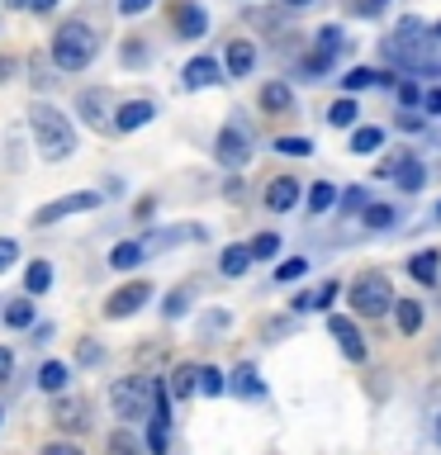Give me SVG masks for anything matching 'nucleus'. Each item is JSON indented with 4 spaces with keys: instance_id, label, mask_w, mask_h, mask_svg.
Wrapping results in <instances>:
<instances>
[{
    "instance_id": "nucleus-1",
    "label": "nucleus",
    "mask_w": 441,
    "mask_h": 455,
    "mask_svg": "<svg viewBox=\"0 0 441 455\" xmlns=\"http://www.w3.org/2000/svg\"><path fill=\"white\" fill-rule=\"evenodd\" d=\"M28 133H34L38 152L48 156V162H67V156L76 152V128H71L67 114L52 109V105H28Z\"/></svg>"
},
{
    "instance_id": "nucleus-2",
    "label": "nucleus",
    "mask_w": 441,
    "mask_h": 455,
    "mask_svg": "<svg viewBox=\"0 0 441 455\" xmlns=\"http://www.w3.org/2000/svg\"><path fill=\"white\" fill-rule=\"evenodd\" d=\"M95 52H100V38H95V28L81 24V20H71L52 34V62L62 71H85L95 62Z\"/></svg>"
},
{
    "instance_id": "nucleus-3",
    "label": "nucleus",
    "mask_w": 441,
    "mask_h": 455,
    "mask_svg": "<svg viewBox=\"0 0 441 455\" xmlns=\"http://www.w3.org/2000/svg\"><path fill=\"white\" fill-rule=\"evenodd\" d=\"M109 408L114 418L124 422H152V408H156V379H142V375H128V379H114L109 384Z\"/></svg>"
},
{
    "instance_id": "nucleus-4",
    "label": "nucleus",
    "mask_w": 441,
    "mask_h": 455,
    "mask_svg": "<svg viewBox=\"0 0 441 455\" xmlns=\"http://www.w3.org/2000/svg\"><path fill=\"white\" fill-rule=\"evenodd\" d=\"M351 308L361 313V318H384L398 299H394V284H389V275H380V270H365L361 280H351Z\"/></svg>"
},
{
    "instance_id": "nucleus-5",
    "label": "nucleus",
    "mask_w": 441,
    "mask_h": 455,
    "mask_svg": "<svg viewBox=\"0 0 441 455\" xmlns=\"http://www.w3.org/2000/svg\"><path fill=\"white\" fill-rule=\"evenodd\" d=\"M213 156H219V166L242 171V166L252 162V128L242 124V119L223 124V128H219V142H213Z\"/></svg>"
},
{
    "instance_id": "nucleus-6",
    "label": "nucleus",
    "mask_w": 441,
    "mask_h": 455,
    "mask_svg": "<svg viewBox=\"0 0 441 455\" xmlns=\"http://www.w3.org/2000/svg\"><path fill=\"white\" fill-rule=\"evenodd\" d=\"M427 38H432V28H427L418 14H404V20L394 24V38L384 43V57H394V62H408V57L422 52Z\"/></svg>"
},
{
    "instance_id": "nucleus-7",
    "label": "nucleus",
    "mask_w": 441,
    "mask_h": 455,
    "mask_svg": "<svg viewBox=\"0 0 441 455\" xmlns=\"http://www.w3.org/2000/svg\"><path fill=\"white\" fill-rule=\"evenodd\" d=\"M100 190H76V195H62V199H52V204H43L38 213H34V223L38 228H52V223H62V219H71V213H91V209H100Z\"/></svg>"
},
{
    "instance_id": "nucleus-8",
    "label": "nucleus",
    "mask_w": 441,
    "mask_h": 455,
    "mask_svg": "<svg viewBox=\"0 0 441 455\" xmlns=\"http://www.w3.org/2000/svg\"><path fill=\"white\" fill-rule=\"evenodd\" d=\"M152 299V284L148 280H128L124 290H114L105 299V318H133V313Z\"/></svg>"
},
{
    "instance_id": "nucleus-9",
    "label": "nucleus",
    "mask_w": 441,
    "mask_h": 455,
    "mask_svg": "<svg viewBox=\"0 0 441 455\" xmlns=\"http://www.w3.org/2000/svg\"><path fill=\"white\" fill-rule=\"evenodd\" d=\"M327 332L337 337V347H341V355H347V361H365V337L356 332V323H351V318L333 313V318H327Z\"/></svg>"
},
{
    "instance_id": "nucleus-10",
    "label": "nucleus",
    "mask_w": 441,
    "mask_h": 455,
    "mask_svg": "<svg viewBox=\"0 0 441 455\" xmlns=\"http://www.w3.org/2000/svg\"><path fill=\"white\" fill-rule=\"evenodd\" d=\"M52 422L62 427V432H81V427L91 422V403H85V398H76V394L57 398V403H52Z\"/></svg>"
},
{
    "instance_id": "nucleus-11",
    "label": "nucleus",
    "mask_w": 441,
    "mask_h": 455,
    "mask_svg": "<svg viewBox=\"0 0 441 455\" xmlns=\"http://www.w3.org/2000/svg\"><path fill=\"white\" fill-rule=\"evenodd\" d=\"M185 91H204V85H219L223 81V67L213 62V57H195V62H185Z\"/></svg>"
},
{
    "instance_id": "nucleus-12",
    "label": "nucleus",
    "mask_w": 441,
    "mask_h": 455,
    "mask_svg": "<svg viewBox=\"0 0 441 455\" xmlns=\"http://www.w3.org/2000/svg\"><path fill=\"white\" fill-rule=\"evenodd\" d=\"M152 114H156L152 100H128V105L114 109V128H119V133H133V128L152 124Z\"/></svg>"
},
{
    "instance_id": "nucleus-13",
    "label": "nucleus",
    "mask_w": 441,
    "mask_h": 455,
    "mask_svg": "<svg viewBox=\"0 0 441 455\" xmlns=\"http://www.w3.org/2000/svg\"><path fill=\"white\" fill-rule=\"evenodd\" d=\"M76 109H81V119L91 124V128H100V133H105V124L114 128V119H109V95H105V91H85V95L76 100Z\"/></svg>"
},
{
    "instance_id": "nucleus-14",
    "label": "nucleus",
    "mask_w": 441,
    "mask_h": 455,
    "mask_svg": "<svg viewBox=\"0 0 441 455\" xmlns=\"http://www.w3.org/2000/svg\"><path fill=\"white\" fill-rule=\"evenodd\" d=\"M299 204V180L294 176H276L266 185V209L270 213H285V209H294Z\"/></svg>"
},
{
    "instance_id": "nucleus-15",
    "label": "nucleus",
    "mask_w": 441,
    "mask_h": 455,
    "mask_svg": "<svg viewBox=\"0 0 441 455\" xmlns=\"http://www.w3.org/2000/svg\"><path fill=\"white\" fill-rule=\"evenodd\" d=\"M176 28H180V38H204V28H209L204 5H195V0H180V5H176Z\"/></svg>"
},
{
    "instance_id": "nucleus-16",
    "label": "nucleus",
    "mask_w": 441,
    "mask_h": 455,
    "mask_svg": "<svg viewBox=\"0 0 441 455\" xmlns=\"http://www.w3.org/2000/svg\"><path fill=\"white\" fill-rule=\"evenodd\" d=\"M223 67H228V76H247V71L256 67V48H252V38H233V43H228Z\"/></svg>"
},
{
    "instance_id": "nucleus-17",
    "label": "nucleus",
    "mask_w": 441,
    "mask_h": 455,
    "mask_svg": "<svg viewBox=\"0 0 441 455\" xmlns=\"http://www.w3.org/2000/svg\"><path fill=\"white\" fill-rule=\"evenodd\" d=\"M261 109L266 114H290L294 109V91L285 81H266L261 85Z\"/></svg>"
},
{
    "instance_id": "nucleus-18",
    "label": "nucleus",
    "mask_w": 441,
    "mask_h": 455,
    "mask_svg": "<svg viewBox=\"0 0 441 455\" xmlns=\"http://www.w3.org/2000/svg\"><path fill=\"white\" fill-rule=\"evenodd\" d=\"M304 199H309V213H313V219H318V213H327V209H333L337 199H341V190H337L333 180H313Z\"/></svg>"
},
{
    "instance_id": "nucleus-19",
    "label": "nucleus",
    "mask_w": 441,
    "mask_h": 455,
    "mask_svg": "<svg viewBox=\"0 0 441 455\" xmlns=\"http://www.w3.org/2000/svg\"><path fill=\"white\" fill-rule=\"evenodd\" d=\"M252 261H256L252 247H237V242H233V247H223V256H219V270H223L228 280H237V275H247Z\"/></svg>"
},
{
    "instance_id": "nucleus-20",
    "label": "nucleus",
    "mask_w": 441,
    "mask_h": 455,
    "mask_svg": "<svg viewBox=\"0 0 441 455\" xmlns=\"http://www.w3.org/2000/svg\"><path fill=\"white\" fill-rule=\"evenodd\" d=\"M233 394H242V398H266V384H261V375H256V365H237V370H233Z\"/></svg>"
},
{
    "instance_id": "nucleus-21",
    "label": "nucleus",
    "mask_w": 441,
    "mask_h": 455,
    "mask_svg": "<svg viewBox=\"0 0 441 455\" xmlns=\"http://www.w3.org/2000/svg\"><path fill=\"white\" fill-rule=\"evenodd\" d=\"M337 290H341L337 280H323V284H318V290H313V294H299V299H294V308H299V313L327 308V304H333V299H337Z\"/></svg>"
},
{
    "instance_id": "nucleus-22",
    "label": "nucleus",
    "mask_w": 441,
    "mask_h": 455,
    "mask_svg": "<svg viewBox=\"0 0 441 455\" xmlns=\"http://www.w3.org/2000/svg\"><path fill=\"white\" fill-rule=\"evenodd\" d=\"M437 266H441V256L427 247V251H418V256L408 261V275L418 280V284H437Z\"/></svg>"
},
{
    "instance_id": "nucleus-23",
    "label": "nucleus",
    "mask_w": 441,
    "mask_h": 455,
    "mask_svg": "<svg viewBox=\"0 0 441 455\" xmlns=\"http://www.w3.org/2000/svg\"><path fill=\"white\" fill-rule=\"evenodd\" d=\"M394 318H398V332L413 337V332L422 327V304H418V299H398V304H394Z\"/></svg>"
},
{
    "instance_id": "nucleus-24",
    "label": "nucleus",
    "mask_w": 441,
    "mask_h": 455,
    "mask_svg": "<svg viewBox=\"0 0 441 455\" xmlns=\"http://www.w3.org/2000/svg\"><path fill=\"white\" fill-rule=\"evenodd\" d=\"M52 290V266L48 261H28L24 270V294H48Z\"/></svg>"
},
{
    "instance_id": "nucleus-25",
    "label": "nucleus",
    "mask_w": 441,
    "mask_h": 455,
    "mask_svg": "<svg viewBox=\"0 0 441 455\" xmlns=\"http://www.w3.org/2000/svg\"><path fill=\"white\" fill-rule=\"evenodd\" d=\"M380 148H384V128L365 124V128H356V133H351V152L356 156H370V152H380Z\"/></svg>"
},
{
    "instance_id": "nucleus-26",
    "label": "nucleus",
    "mask_w": 441,
    "mask_h": 455,
    "mask_svg": "<svg viewBox=\"0 0 441 455\" xmlns=\"http://www.w3.org/2000/svg\"><path fill=\"white\" fill-rule=\"evenodd\" d=\"M67 379H71V370H67L62 361H48V365L38 370V384H43L48 394H62V389H67Z\"/></svg>"
},
{
    "instance_id": "nucleus-27",
    "label": "nucleus",
    "mask_w": 441,
    "mask_h": 455,
    "mask_svg": "<svg viewBox=\"0 0 441 455\" xmlns=\"http://www.w3.org/2000/svg\"><path fill=\"white\" fill-rule=\"evenodd\" d=\"M142 256H148V251H142V242H119V247L109 251V266L114 270H133Z\"/></svg>"
},
{
    "instance_id": "nucleus-28",
    "label": "nucleus",
    "mask_w": 441,
    "mask_h": 455,
    "mask_svg": "<svg viewBox=\"0 0 441 455\" xmlns=\"http://www.w3.org/2000/svg\"><path fill=\"white\" fill-rule=\"evenodd\" d=\"M171 394H176V398L199 394V365H180L176 375H171Z\"/></svg>"
},
{
    "instance_id": "nucleus-29",
    "label": "nucleus",
    "mask_w": 441,
    "mask_h": 455,
    "mask_svg": "<svg viewBox=\"0 0 441 455\" xmlns=\"http://www.w3.org/2000/svg\"><path fill=\"white\" fill-rule=\"evenodd\" d=\"M398 190H404V195H418L422 190V180H427V171H422V162H418V156H413V162L404 166V171H398Z\"/></svg>"
},
{
    "instance_id": "nucleus-30",
    "label": "nucleus",
    "mask_w": 441,
    "mask_h": 455,
    "mask_svg": "<svg viewBox=\"0 0 441 455\" xmlns=\"http://www.w3.org/2000/svg\"><path fill=\"white\" fill-rule=\"evenodd\" d=\"M223 389H228L223 370H213V365H199V394H204V398H219Z\"/></svg>"
},
{
    "instance_id": "nucleus-31",
    "label": "nucleus",
    "mask_w": 441,
    "mask_h": 455,
    "mask_svg": "<svg viewBox=\"0 0 441 455\" xmlns=\"http://www.w3.org/2000/svg\"><path fill=\"white\" fill-rule=\"evenodd\" d=\"M337 204H341V213H347V219H351V213H365V209H370V195H365V185H351V190H341V199H337Z\"/></svg>"
},
{
    "instance_id": "nucleus-32",
    "label": "nucleus",
    "mask_w": 441,
    "mask_h": 455,
    "mask_svg": "<svg viewBox=\"0 0 441 455\" xmlns=\"http://www.w3.org/2000/svg\"><path fill=\"white\" fill-rule=\"evenodd\" d=\"M394 219H398V213H394V209H389V204H370V209H365V213H361V223H365V228H370V233H380V228H389V223H394Z\"/></svg>"
},
{
    "instance_id": "nucleus-33",
    "label": "nucleus",
    "mask_w": 441,
    "mask_h": 455,
    "mask_svg": "<svg viewBox=\"0 0 441 455\" xmlns=\"http://www.w3.org/2000/svg\"><path fill=\"white\" fill-rule=\"evenodd\" d=\"M356 114H361V109H356V100H337V105L327 109V124H333V128H351Z\"/></svg>"
},
{
    "instance_id": "nucleus-34",
    "label": "nucleus",
    "mask_w": 441,
    "mask_h": 455,
    "mask_svg": "<svg viewBox=\"0 0 441 455\" xmlns=\"http://www.w3.org/2000/svg\"><path fill=\"white\" fill-rule=\"evenodd\" d=\"M105 451H109V455H142V446H138L133 432H114V436L105 441Z\"/></svg>"
},
{
    "instance_id": "nucleus-35",
    "label": "nucleus",
    "mask_w": 441,
    "mask_h": 455,
    "mask_svg": "<svg viewBox=\"0 0 441 455\" xmlns=\"http://www.w3.org/2000/svg\"><path fill=\"white\" fill-rule=\"evenodd\" d=\"M375 76L380 71H370V67H351L347 76H341V85H347V95H356V91H365V85H375Z\"/></svg>"
},
{
    "instance_id": "nucleus-36",
    "label": "nucleus",
    "mask_w": 441,
    "mask_h": 455,
    "mask_svg": "<svg viewBox=\"0 0 441 455\" xmlns=\"http://www.w3.org/2000/svg\"><path fill=\"white\" fill-rule=\"evenodd\" d=\"M341 43H347V38H341V28H337V24H323V28H318V38H313V48H323V52H333V57H337V52H341Z\"/></svg>"
},
{
    "instance_id": "nucleus-37",
    "label": "nucleus",
    "mask_w": 441,
    "mask_h": 455,
    "mask_svg": "<svg viewBox=\"0 0 441 455\" xmlns=\"http://www.w3.org/2000/svg\"><path fill=\"white\" fill-rule=\"evenodd\" d=\"M276 251H280V233H256L252 237V256H256V261H270Z\"/></svg>"
},
{
    "instance_id": "nucleus-38",
    "label": "nucleus",
    "mask_w": 441,
    "mask_h": 455,
    "mask_svg": "<svg viewBox=\"0 0 441 455\" xmlns=\"http://www.w3.org/2000/svg\"><path fill=\"white\" fill-rule=\"evenodd\" d=\"M304 270H309V261H304V256H285V261L276 266V280H280V284H290V280H299V275H304Z\"/></svg>"
},
{
    "instance_id": "nucleus-39",
    "label": "nucleus",
    "mask_w": 441,
    "mask_h": 455,
    "mask_svg": "<svg viewBox=\"0 0 441 455\" xmlns=\"http://www.w3.org/2000/svg\"><path fill=\"white\" fill-rule=\"evenodd\" d=\"M276 152H280V156H309L313 142H309V138H276Z\"/></svg>"
},
{
    "instance_id": "nucleus-40",
    "label": "nucleus",
    "mask_w": 441,
    "mask_h": 455,
    "mask_svg": "<svg viewBox=\"0 0 441 455\" xmlns=\"http://www.w3.org/2000/svg\"><path fill=\"white\" fill-rule=\"evenodd\" d=\"M185 308H190V290H171V294H166V304H162L166 318H180Z\"/></svg>"
},
{
    "instance_id": "nucleus-41",
    "label": "nucleus",
    "mask_w": 441,
    "mask_h": 455,
    "mask_svg": "<svg viewBox=\"0 0 441 455\" xmlns=\"http://www.w3.org/2000/svg\"><path fill=\"white\" fill-rule=\"evenodd\" d=\"M5 323L10 327H28V323H34V304H28V299H24V304H10L5 308Z\"/></svg>"
},
{
    "instance_id": "nucleus-42",
    "label": "nucleus",
    "mask_w": 441,
    "mask_h": 455,
    "mask_svg": "<svg viewBox=\"0 0 441 455\" xmlns=\"http://www.w3.org/2000/svg\"><path fill=\"white\" fill-rule=\"evenodd\" d=\"M408 162H413V152H394V156H384V162L375 166V176H398Z\"/></svg>"
},
{
    "instance_id": "nucleus-43",
    "label": "nucleus",
    "mask_w": 441,
    "mask_h": 455,
    "mask_svg": "<svg viewBox=\"0 0 441 455\" xmlns=\"http://www.w3.org/2000/svg\"><path fill=\"white\" fill-rule=\"evenodd\" d=\"M166 432H171L166 422H152V427H148V451H152V455H166Z\"/></svg>"
},
{
    "instance_id": "nucleus-44",
    "label": "nucleus",
    "mask_w": 441,
    "mask_h": 455,
    "mask_svg": "<svg viewBox=\"0 0 441 455\" xmlns=\"http://www.w3.org/2000/svg\"><path fill=\"white\" fill-rule=\"evenodd\" d=\"M14 261H20V242H14V237H0V275H5Z\"/></svg>"
},
{
    "instance_id": "nucleus-45",
    "label": "nucleus",
    "mask_w": 441,
    "mask_h": 455,
    "mask_svg": "<svg viewBox=\"0 0 441 455\" xmlns=\"http://www.w3.org/2000/svg\"><path fill=\"white\" fill-rule=\"evenodd\" d=\"M418 100H422V85H418V81H398V105L413 109Z\"/></svg>"
},
{
    "instance_id": "nucleus-46",
    "label": "nucleus",
    "mask_w": 441,
    "mask_h": 455,
    "mask_svg": "<svg viewBox=\"0 0 441 455\" xmlns=\"http://www.w3.org/2000/svg\"><path fill=\"white\" fill-rule=\"evenodd\" d=\"M398 128H404V133H422L427 119H422V114H413V109H404V114H398Z\"/></svg>"
},
{
    "instance_id": "nucleus-47",
    "label": "nucleus",
    "mask_w": 441,
    "mask_h": 455,
    "mask_svg": "<svg viewBox=\"0 0 441 455\" xmlns=\"http://www.w3.org/2000/svg\"><path fill=\"white\" fill-rule=\"evenodd\" d=\"M124 62H128V67L148 62V48H138V43H128V48H124Z\"/></svg>"
},
{
    "instance_id": "nucleus-48",
    "label": "nucleus",
    "mask_w": 441,
    "mask_h": 455,
    "mask_svg": "<svg viewBox=\"0 0 441 455\" xmlns=\"http://www.w3.org/2000/svg\"><path fill=\"white\" fill-rule=\"evenodd\" d=\"M10 375H14V355L0 347V384H10Z\"/></svg>"
},
{
    "instance_id": "nucleus-49",
    "label": "nucleus",
    "mask_w": 441,
    "mask_h": 455,
    "mask_svg": "<svg viewBox=\"0 0 441 455\" xmlns=\"http://www.w3.org/2000/svg\"><path fill=\"white\" fill-rule=\"evenodd\" d=\"M81 365H100V347H95V341H81Z\"/></svg>"
},
{
    "instance_id": "nucleus-50",
    "label": "nucleus",
    "mask_w": 441,
    "mask_h": 455,
    "mask_svg": "<svg viewBox=\"0 0 441 455\" xmlns=\"http://www.w3.org/2000/svg\"><path fill=\"white\" fill-rule=\"evenodd\" d=\"M152 10V0H119V14H142Z\"/></svg>"
},
{
    "instance_id": "nucleus-51",
    "label": "nucleus",
    "mask_w": 441,
    "mask_h": 455,
    "mask_svg": "<svg viewBox=\"0 0 441 455\" xmlns=\"http://www.w3.org/2000/svg\"><path fill=\"white\" fill-rule=\"evenodd\" d=\"M43 455H81L71 441H52V446H43Z\"/></svg>"
},
{
    "instance_id": "nucleus-52",
    "label": "nucleus",
    "mask_w": 441,
    "mask_h": 455,
    "mask_svg": "<svg viewBox=\"0 0 441 455\" xmlns=\"http://www.w3.org/2000/svg\"><path fill=\"white\" fill-rule=\"evenodd\" d=\"M441 114V91H427V119H437Z\"/></svg>"
},
{
    "instance_id": "nucleus-53",
    "label": "nucleus",
    "mask_w": 441,
    "mask_h": 455,
    "mask_svg": "<svg viewBox=\"0 0 441 455\" xmlns=\"http://www.w3.org/2000/svg\"><path fill=\"white\" fill-rule=\"evenodd\" d=\"M52 5H57V0H34V10H38V14H48Z\"/></svg>"
},
{
    "instance_id": "nucleus-54",
    "label": "nucleus",
    "mask_w": 441,
    "mask_h": 455,
    "mask_svg": "<svg viewBox=\"0 0 441 455\" xmlns=\"http://www.w3.org/2000/svg\"><path fill=\"white\" fill-rule=\"evenodd\" d=\"M5 5H14V10H28V5H34V0H5Z\"/></svg>"
},
{
    "instance_id": "nucleus-55",
    "label": "nucleus",
    "mask_w": 441,
    "mask_h": 455,
    "mask_svg": "<svg viewBox=\"0 0 441 455\" xmlns=\"http://www.w3.org/2000/svg\"><path fill=\"white\" fill-rule=\"evenodd\" d=\"M285 5H290V10H304V5H313V0H285Z\"/></svg>"
},
{
    "instance_id": "nucleus-56",
    "label": "nucleus",
    "mask_w": 441,
    "mask_h": 455,
    "mask_svg": "<svg viewBox=\"0 0 441 455\" xmlns=\"http://www.w3.org/2000/svg\"><path fill=\"white\" fill-rule=\"evenodd\" d=\"M380 10V0H365V14H375Z\"/></svg>"
},
{
    "instance_id": "nucleus-57",
    "label": "nucleus",
    "mask_w": 441,
    "mask_h": 455,
    "mask_svg": "<svg viewBox=\"0 0 441 455\" xmlns=\"http://www.w3.org/2000/svg\"><path fill=\"white\" fill-rule=\"evenodd\" d=\"M432 436H437V446H441V418H437V427H432Z\"/></svg>"
},
{
    "instance_id": "nucleus-58",
    "label": "nucleus",
    "mask_w": 441,
    "mask_h": 455,
    "mask_svg": "<svg viewBox=\"0 0 441 455\" xmlns=\"http://www.w3.org/2000/svg\"><path fill=\"white\" fill-rule=\"evenodd\" d=\"M432 38H437V43H441V20H437V24H432Z\"/></svg>"
},
{
    "instance_id": "nucleus-59",
    "label": "nucleus",
    "mask_w": 441,
    "mask_h": 455,
    "mask_svg": "<svg viewBox=\"0 0 441 455\" xmlns=\"http://www.w3.org/2000/svg\"><path fill=\"white\" fill-rule=\"evenodd\" d=\"M437 213H441V204H437Z\"/></svg>"
}]
</instances>
